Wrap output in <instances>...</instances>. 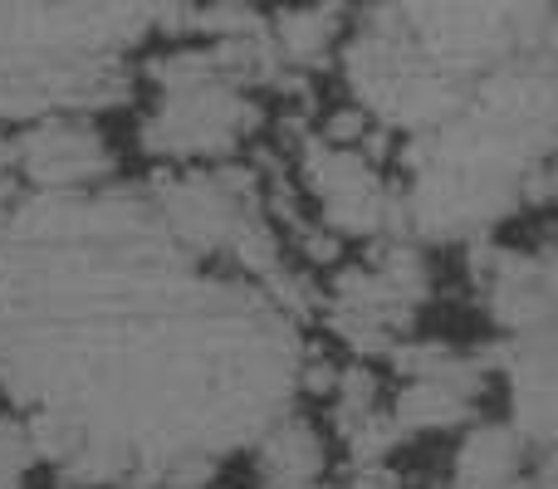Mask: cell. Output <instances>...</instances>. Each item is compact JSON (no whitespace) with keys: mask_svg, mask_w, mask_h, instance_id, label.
<instances>
[{"mask_svg":"<svg viewBox=\"0 0 558 489\" xmlns=\"http://www.w3.org/2000/svg\"><path fill=\"white\" fill-rule=\"evenodd\" d=\"M308 489H328V485H324V480H318V485H308Z\"/></svg>","mask_w":558,"mask_h":489,"instance_id":"cell-8","label":"cell"},{"mask_svg":"<svg viewBox=\"0 0 558 489\" xmlns=\"http://www.w3.org/2000/svg\"><path fill=\"white\" fill-rule=\"evenodd\" d=\"M10 162L20 167V176H29L35 192H88L98 176L113 172L104 137L78 118H39L15 147Z\"/></svg>","mask_w":558,"mask_h":489,"instance_id":"cell-1","label":"cell"},{"mask_svg":"<svg viewBox=\"0 0 558 489\" xmlns=\"http://www.w3.org/2000/svg\"><path fill=\"white\" fill-rule=\"evenodd\" d=\"M353 489H397V480H392L387 470H363V475H357V485H353Z\"/></svg>","mask_w":558,"mask_h":489,"instance_id":"cell-6","label":"cell"},{"mask_svg":"<svg viewBox=\"0 0 558 489\" xmlns=\"http://www.w3.org/2000/svg\"><path fill=\"white\" fill-rule=\"evenodd\" d=\"M524 451L510 426H475L456 451V489H510L524 475Z\"/></svg>","mask_w":558,"mask_h":489,"instance_id":"cell-3","label":"cell"},{"mask_svg":"<svg viewBox=\"0 0 558 489\" xmlns=\"http://www.w3.org/2000/svg\"><path fill=\"white\" fill-rule=\"evenodd\" d=\"M328 470V441L304 416H275L255 436V475L265 489H308Z\"/></svg>","mask_w":558,"mask_h":489,"instance_id":"cell-2","label":"cell"},{"mask_svg":"<svg viewBox=\"0 0 558 489\" xmlns=\"http://www.w3.org/2000/svg\"><path fill=\"white\" fill-rule=\"evenodd\" d=\"M510 489H554V480H549V465H544L539 475H520Z\"/></svg>","mask_w":558,"mask_h":489,"instance_id":"cell-7","label":"cell"},{"mask_svg":"<svg viewBox=\"0 0 558 489\" xmlns=\"http://www.w3.org/2000/svg\"><path fill=\"white\" fill-rule=\"evenodd\" d=\"M29 465H35V445H29L25 421L0 416V489H20Z\"/></svg>","mask_w":558,"mask_h":489,"instance_id":"cell-5","label":"cell"},{"mask_svg":"<svg viewBox=\"0 0 558 489\" xmlns=\"http://www.w3.org/2000/svg\"><path fill=\"white\" fill-rule=\"evenodd\" d=\"M471 406H475L471 396H461L451 382L416 377V382L402 387L392 416H397V426H402L407 436H416V431H451V426H461L465 416H471Z\"/></svg>","mask_w":558,"mask_h":489,"instance_id":"cell-4","label":"cell"}]
</instances>
